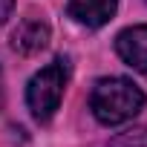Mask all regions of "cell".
Here are the masks:
<instances>
[{
	"label": "cell",
	"instance_id": "cell-5",
	"mask_svg": "<svg viewBox=\"0 0 147 147\" xmlns=\"http://www.w3.org/2000/svg\"><path fill=\"white\" fill-rule=\"evenodd\" d=\"M46 43H49V26L43 20H23L12 35V46L20 55H35Z\"/></svg>",
	"mask_w": 147,
	"mask_h": 147
},
{
	"label": "cell",
	"instance_id": "cell-6",
	"mask_svg": "<svg viewBox=\"0 0 147 147\" xmlns=\"http://www.w3.org/2000/svg\"><path fill=\"white\" fill-rule=\"evenodd\" d=\"M107 147H147V127H133L127 133H118Z\"/></svg>",
	"mask_w": 147,
	"mask_h": 147
},
{
	"label": "cell",
	"instance_id": "cell-3",
	"mask_svg": "<svg viewBox=\"0 0 147 147\" xmlns=\"http://www.w3.org/2000/svg\"><path fill=\"white\" fill-rule=\"evenodd\" d=\"M115 49L118 55L138 69L141 75H147V26H130L115 38Z\"/></svg>",
	"mask_w": 147,
	"mask_h": 147
},
{
	"label": "cell",
	"instance_id": "cell-8",
	"mask_svg": "<svg viewBox=\"0 0 147 147\" xmlns=\"http://www.w3.org/2000/svg\"><path fill=\"white\" fill-rule=\"evenodd\" d=\"M0 98H3V90H0Z\"/></svg>",
	"mask_w": 147,
	"mask_h": 147
},
{
	"label": "cell",
	"instance_id": "cell-4",
	"mask_svg": "<svg viewBox=\"0 0 147 147\" xmlns=\"http://www.w3.org/2000/svg\"><path fill=\"white\" fill-rule=\"evenodd\" d=\"M118 0H69V18L81 26L98 29L115 15Z\"/></svg>",
	"mask_w": 147,
	"mask_h": 147
},
{
	"label": "cell",
	"instance_id": "cell-7",
	"mask_svg": "<svg viewBox=\"0 0 147 147\" xmlns=\"http://www.w3.org/2000/svg\"><path fill=\"white\" fill-rule=\"evenodd\" d=\"M12 3H15V0H0V23H3V20L9 18V12H12Z\"/></svg>",
	"mask_w": 147,
	"mask_h": 147
},
{
	"label": "cell",
	"instance_id": "cell-2",
	"mask_svg": "<svg viewBox=\"0 0 147 147\" xmlns=\"http://www.w3.org/2000/svg\"><path fill=\"white\" fill-rule=\"evenodd\" d=\"M63 87H66V66H63V61H52L49 66H43L29 81L26 104H29V110H32V115L38 121H49L55 115V110L61 107V98H63Z\"/></svg>",
	"mask_w": 147,
	"mask_h": 147
},
{
	"label": "cell",
	"instance_id": "cell-1",
	"mask_svg": "<svg viewBox=\"0 0 147 147\" xmlns=\"http://www.w3.org/2000/svg\"><path fill=\"white\" fill-rule=\"evenodd\" d=\"M90 107L101 124L115 127V124H124L141 113L144 92L127 78H101L92 87Z\"/></svg>",
	"mask_w": 147,
	"mask_h": 147
}]
</instances>
